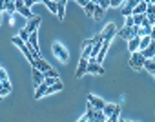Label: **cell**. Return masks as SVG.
I'll use <instances>...</instances> for the list:
<instances>
[{"mask_svg": "<svg viewBox=\"0 0 155 122\" xmlns=\"http://www.w3.org/2000/svg\"><path fill=\"white\" fill-rule=\"evenodd\" d=\"M64 13H66V4H57V17L60 20H64Z\"/></svg>", "mask_w": 155, "mask_h": 122, "instance_id": "f1b7e54d", "label": "cell"}, {"mask_svg": "<svg viewBox=\"0 0 155 122\" xmlns=\"http://www.w3.org/2000/svg\"><path fill=\"white\" fill-rule=\"evenodd\" d=\"M153 26H155V22H153Z\"/></svg>", "mask_w": 155, "mask_h": 122, "instance_id": "c3c4849f", "label": "cell"}, {"mask_svg": "<svg viewBox=\"0 0 155 122\" xmlns=\"http://www.w3.org/2000/svg\"><path fill=\"white\" fill-rule=\"evenodd\" d=\"M51 51H53V55L60 60V62H68V60H69V53H68V49L60 44V42H55L53 46H51Z\"/></svg>", "mask_w": 155, "mask_h": 122, "instance_id": "7a4b0ae2", "label": "cell"}, {"mask_svg": "<svg viewBox=\"0 0 155 122\" xmlns=\"http://www.w3.org/2000/svg\"><path fill=\"white\" fill-rule=\"evenodd\" d=\"M88 102H90L95 109H102V108H104V104H106L102 98H99V97H95V95H91V93L88 95Z\"/></svg>", "mask_w": 155, "mask_h": 122, "instance_id": "52a82bcc", "label": "cell"}, {"mask_svg": "<svg viewBox=\"0 0 155 122\" xmlns=\"http://www.w3.org/2000/svg\"><path fill=\"white\" fill-rule=\"evenodd\" d=\"M104 13H106V9L95 4V11H93V18H95V20H101V18L104 17Z\"/></svg>", "mask_w": 155, "mask_h": 122, "instance_id": "44dd1931", "label": "cell"}, {"mask_svg": "<svg viewBox=\"0 0 155 122\" xmlns=\"http://www.w3.org/2000/svg\"><path fill=\"white\" fill-rule=\"evenodd\" d=\"M91 2L97 4V6H101V8H104V9L110 8V0H91Z\"/></svg>", "mask_w": 155, "mask_h": 122, "instance_id": "1f68e13d", "label": "cell"}, {"mask_svg": "<svg viewBox=\"0 0 155 122\" xmlns=\"http://www.w3.org/2000/svg\"><path fill=\"white\" fill-rule=\"evenodd\" d=\"M130 15H133V9L128 6H122V17H130Z\"/></svg>", "mask_w": 155, "mask_h": 122, "instance_id": "e575fe53", "label": "cell"}, {"mask_svg": "<svg viewBox=\"0 0 155 122\" xmlns=\"http://www.w3.org/2000/svg\"><path fill=\"white\" fill-rule=\"evenodd\" d=\"M115 108H117V104H108V102H106V104H104V108H102V111H104V115H106V117H110V115L115 111Z\"/></svg>", "mask_w": 155, "mask_h": 122, "instance_id": "4316f807", "label": "cell"}, {"mask_svg": "<svg viewBox=\"0 0 155 122\" xmlns=\"http://www.w3.org/2000/svg\"><path fill=\"white\" fill-rule=\"evenodd\" d=\"M150 2H151V4H155V0H150Z\"/></svg>", "mask_w": 155, "mask_h": 122, "instance_id": "7bdbcfd3", "label": "cell"}, {"mask_svg": "<svg viewBox=\"0 0 155 122\" xmlns=\"http://www.w3.org/2000/svg\"><path fill=\"white\" fill-rule=\"evenodd\" d=\"M108 120V117L104 115V111L102 109H97L95 111V117H93V122H106Z\"/></svg>", "mask_w": 155, "mask_h": 122, "instance_id": "603a6c76", "label": "cell"}, {"mask_svg": "<svg viewBox=\"0 0 155 122\" xmlns=\"http://www.w3.org/2000/svg\"><path fill=\"white\" fill-rule=\"evenodd\" d=\"M153 58H155V55H153Z\"/></svg>", "mask_w": 155, "mask_h": 122, "instance_id": "7dc6e473", "label": "cell"}, {"mask_svg": "<svg viewBox=\"0 0 155 122\" xmlns=\"http://www.w3.org/2000/svg\"><path fill=\"white\" fill-rule=\"evenodd\" d=\"M88 73H91V75H104V68H102V64L95 62V58H88Z\"/></svg>", "mask_w": 155, "mask_h": 122, "instance_id": "277c9868", "label": "cell"}, {"mask_svg": "<svg viewBox=\"0 0 155 122\" xmlns=\"http://www.w3.org/2000/svg\"><path fill=\"white\" fill-rule=\"evenodd\" d=\"M0 82H2L6 88H11V82H9V79H8V73H6L2 68H0Z\"/></svg>", "mask_w": 155, "mask_h": 122, "instance_id": "d4e9b609", "label": "cell"}, {"mask_svg": "<svg viewBox=\"0 0 155 122\" xmlns=\"http://www.w3.org/2000/svg\"><path fill=\"white\" fill-rule=\"evenodd\" d=\"M91 42H93V44H95V42H104V38H102V35L99 33V35H95V37L91 38Z\"/></svg>", "mask_w": 155, "mask_h": 122, "instance_id": "74e56055", "label": "cell"}, {"mask_svg": "<svg viewBox=\"0 0 155 122\" xmlns=\"http://www.w3.org/2000/svg\"><path fill=\"white\" fill-rule=\"evenodd\" d=\"M117 31H119V29H117V26H115L113 22H110V24H106V26H104V29L101 31V35H102V38H104V40H110V42H111V40H113V37L117 35Z\"/></svg>", "mask_w": 155, "mask_h": 122, "instance_id": "3957f363", "label": "cell"}, {"mask_svg": "<svg viewBox=\"0 0 155 122\" xmlns=\"http://www.w3.org/2000/svg\"><path fill=\"white\" fill-rule=\"evenodd\" d=\"M31 77H33L35 86H38V84L44 82V73H42L40 69H37V68H31Z\"/></svg>", "mask_w": 155, "mask_h": 122, "instance_id": "9c48e42d", "label": "cell"}, {"mask_svg": "<svg viewBox=\"0 0 155 122\" xmlns=\"http://www.w3.org/2000/svg\"><path fill=\"white\" fill-rule=\"evenodd\" d=\"M33 68H37V69H40V71L44 73V71H48V69H49L51 66H49V64L46 62V60H44L42 56H38V58H35V66H33Z\"/></svg>", "mask_w": 155, "mask_h": 122, "instance_id": "30bf717a", "label": "cell"}, {"mask_svg": "<svg viewBox=\"0 0 155 122\" xmlns=\"http://www.w3.org/2000/svg\"><path fill=\"white\" fill-rule=\"evenodd\" d=\"M0 98H2V95H0Z\"/></svg>", "mask_w": 155, "mask_h": 122, "instance_id": "bcb514c9", "label": "cell"}, {"mask_svg": "<svg viewBox=\"0 0 155 122\" xmlns=\"http://www.w3.org/2000/svg\"><path fill=\"white\" fill-rule=\"evenodd\" d=\"M46 89H48V84H46V82H42V84H38V86H37V91H35V98L38 100V98H42V97H46Z\"/></svg>", "mask_w": 155, "mask_h": 122, "instance_id": "2e32d148", "label": "cell"}, {"mask_svg": "<svg viewBox=\"0 0 155 122\" xmlns=\"http://www.w3.org/2000/svg\"><path fill=\"white\" fill-rule=\"evenodd\" d=\"M44 77H55V79H60V75H58V71H55L53 68H49L48 71H44Z\"/></svg>", "mask_w": 155, "mask_h": 122, "instance_id": "d6a6232c", "label": "cell"}, {"mask_svg": "<svg viewBox=\"0 0 155 122\" xmlns=\"http://www.w3.org/2000/svg\"><path fill=\"white\" fill-rule=\"evenodd\" d=\"M42 4H44L51 13H55V15H57V0H44Z\"/></svg>", "mask_w": 155, "mask_h": 122, "instance_id": "d6986e66", "label": "cell"}, {"mask_svg": "<svg viewBox=\"0 0 155 122\" xmlns=\"http://www.w3.org/2000/svg\"><path fill=\"white\" fill-rule=\"evenodd\" d=\"M18 37H20V38H22V40H24V42H26V40H28V38H29V31H28V29H26V27H24V29H22V31H20V35H18Z\"/></svg>", "mask_w": 155, "mask_h": 122, "instance_id": "d590c367", "label": "cell"}, {"mask_svg": "<svg viewBox=\"0 0 155 122\" xmlns=\"http://www.w3.org/2000/svg\"><path fill=\"white\" fill-rule=\"evenodd\" d=\"M17 13H20L22 17H26V18H31L33 17V13H31V8H28V6H22V8H18L17 9Z\"/></svg>", "mask_w": 155, "mask_h": 122, "instance_id": "ffe728a7", "label": "cell"}, {"mask_svg": "<svg viewBox=\"0 0 155 122\" xmlns=\"http://www.w3.org/2000/svg\"><path fill=\"white\" fill-rule=\"evenodd\" d=\"M124 26H128V27H131V26H133V15L126 17V22H124Z\"/></svg>", "mask_w": 155, "mask_h": 122, "instance_id": "8d00e7d4", "label": "cell"}, {"mask_svg": "<svg viewBox=\"0 0 155 122\" xmlns=\"http://www.w3.org/2000/svg\"><path fill=\"white\" fill-rule=\"evenodd\" d=\"M62 88H64V84H62V82H60V79H58L55 84L48 86V89H46V95H53V93H58V91H62Z\"/></svg>", "mask_w": 155, "mask_h": 122, "instance_id": "7c38bea8", "label": "cell"}, {"mask_svg": "<svg viewBox=\"0 0 155 122\" xmlns=\"http://www.w3.org/2000/svg\"><path fill=\"white\" fill-rule=\"evenodd\" d=\"M0 24H2V11H0Z\"/></svg>", "mask_w": 155, "mask_h": 122, "instance_id": "b9f144b4", "label": "cell"}, {"mask_svg": "<svg viewBox=\"0 0 155 122\" xmlns=\"http://www.w3.org/2000/svg\"><path fill=\"white\" fill-rule=\"evenodd\" d=\"M146 8H148L146 2H139V4L133 8V15H137V13H144V15H146Z\"/></svg>", "mask_w": 155, "mask_h": 122, "instance_id": "484cf974", "label": "cell"}, {"mask_svg": "<svg viewBox=\"0 0 155 122\" xmlns=\"http://www.w3.org/2000/svg\"><path fill=\"white\" fill-rule=\"evenodd\" d=\"M139 2H146V4H150V0H139Z\"/></svg>", "mask_w": 155, "mask_h": 122, "instance_id": "60d3db41", "label": "cell"}, {"mask_svg": "<svg viewBox=\"0 0 155 122\" xmlns=\"http://www.w3.org/2000/svg\"><path fill=\"white\" fill-rule=\"evenodd\" d=\"M95 108L88 102V111H86V115L84 117H81V122H86V120H90V122H93V117H95Z\"/></svg>", "mask_w": 155, "mask_h": 122, "instance_id": "4fadbf2b", "label": "cell"}, {"mask_svg": "<svg viewBox=\"0 0 155 122\" xmlns=\"http://www.w3.org/2000/svg\"><path fill=\"white\" fill-rule=\"evenodd\" d=\"M146 17H148V20L153 24L155 22V4H148V8H146Z\"/></svg>", "mask_w": 155, "mask_h": 122, "instance_id": "e0dca14e", "label": "cell"}, {"mask_svg": "<svg viewBox=\"0 0 155 122\" xmlns=\"http://www.w3.org/2000/svg\"><path fill=\"white\" fill-rule=\"evenodd\" d=\"M91 47H93V42H91V38H88V40H84L82 42V58H90V55H91Z\"/></svg>", "mask_w": 155, "mask_h": 122, "instance_id": "ba28073f", "label": "cell"}, {"mask_svg": "<svg viewBox=\"0 0 155 122\" xmlns=\"http://www.w3.org/2000/svg\"><path fill=\"white\" fill-rule=\"evenodd\" d=\"M75 2L79 4V6H82V8H84V6H86L88 2H91V0H75Z\"/></svg>", "mask_w": 155, "mask_h": 122, "instance_id": "f35d334b", "label": "cell"}, {"mask_svg": "<svg viewBox=\"0 0 155 122\" xmlns=\"http://www.w3.org/2000/svg\"><path fill=\"white\" fill-rule=\"evenodd\" d=\"M93 11H95V4H93V2H88V4L84 6V13L93 18Z\"/></svg>", "mask_w": 155, "mask_h": 122, "instance_id": "83f0119b", "label": "cell"}, {"mask_svg": "<svg viewBox=\"0 0 155 122\" xmlns=\"http://www.w3.org/2000/svg\"><path fill=\"white\" fill-rule=\"evenodd\" d=\"M142 69H146V71H150V73H155V58H146Z\"/></svg>", "mask_w": 155, "mask_h": 122, "instance_id": "ac0fdd59", "label": "cell"}, {"mask_svg": "<svg viewBox=\"0 0 155 122\" xmlns=\"http://www.w3.org/2000/svg\"><path fill=\"white\" fill-rule=\"evenodd\" d=\"M151 75H153V79H155V73H151Z\"/></svg>", "mask_w": 155, "mask_h": 122, "instance_id": "ee69618b", "label": "cell"}, {"mask_svg": "<svg viewBox=\"0 0 155 122\" xmlns=\"http://www.w3.org/2000/svg\"><path fill=\"white\" fill-rule=\"evenodd\" d=\"M68 0H57V4H66Z\"/></svg>", "mask_w": 155, "mask_h": 122, "instance_id": "ab89813d", "label": "cell"}, {"mask_svg": "<svg viewBox=\"0 0 155 122\" xmlns=\"http://www.w3.org/2000/svg\"><path fill=\"white\" fill-rule=\"evenodd\" d=\"M144 60H146V56L142 55V51H133L131 58H130V68L133 71H140L142 66H144Z\"/></svg>", "mask_w": 155, "mask_h": 122, "instance_id": "6da1fadb", "label": "cell"}, {"mask_svg": "<svg viewBox=\"0 0 155 122\" xmlns=\"http://www.w3.org/2000/svg\"><path fill=\"white\" fill-rule=\"evenodd\" d=\"M119 118H120V106L117 104V108H115V111H113V113H111V115L108 117V122H117Z\"/></svg>", "mask_w": 155, "mask_h": 122, "instance_id": "cb8c5ba5", "label": "cell"}, {"mask_svg": "<svg viewBox=\"0 0 155 122\" xmlns=\"http://www.w3.org/2000/svg\"><path fill=\"white\" fill-rule=\"evenodd\" d=\"M13 2H17V0H13Z\"/></svg>", "mask_w": 155, "mask_h": 122, "instance_id": "f6af8a7d", "label": "cell"}, {"mask_svg": "<svg viewBox=\"0 0 155 122\" xmlns=\"http://www.w3.org/2000/svg\"><path fill=\"white\" fill-rule=\"evenodd\" d=\"M150 42H151V37H150V35H146V37H140V42H139V51L146 49Z\"/></svg>", "mask_w": 155, "mask_h": 122, "instance_id": "7402d4cb", "label": "cell"}, {"mask_svg": "<svg viewBox=\"0 0 155 122\" xmlns=\"http://www.w3.org/2000/svg\"><path fill=\"white\" fill-rule=\"evenodd\" d=\"M40 22H42V18H40L38 15H33L31 18H28V24H26V29H28L29 33H33V31H37V29H38V26H40Z\"/></svg>", "mask_w": 155, "mask_h": 122, "instance_id": "8992f818", "label": "cell"}, {"mask_svg": "<svg viewBox=\"0 0 155 122\" xmlns=\"http://www.w3.org/2000/svg\"><path fill=\"white\" fill-rule=\"evenodd\" d=\"M86 73H88V58H82L81 56L79 66H77V71H75V79H82Z\"/></svg>", "mask_w": 155, "mask_h": 122, "instance_id": "5b68a950", "label": "cell"}, {"mask_svg": "<svg viewBox=\"0 0 155 122\" xmlns=\"http://www.w3.org/2000/svg\"><path fill=\"white\" fill-rule=\"evenodd\" d=\"M126 0H110V8H120Z\"/></svg>", "mask_w": 155, "mask_h": 122, "instance_id": "836d02e7", "label": "cell"}, {"mask_svg": "<svg viewBox=\"0 0 155 122\" xmlns=\"http://www.w3.org/2000/svg\"><path fill=\"white\" fill-rule=\"evenodd\" d=\"M144 18H146L144 13H137V15H133V26H140Z\"/></svg>", "mask_w": 155, "mask_h": 122, "instance_id": "f546056e", "label": "cell"}, {"mask_svg": "<svg viewBox=\"0 0 155 122\" xmlns=\"http://www.w3.org/2000/svg\"><path fill=\"white\" fill-rule=\"evenodd\" d=\"M117 35H119L120 38H124V40H130L131 37H137V35H133L131 27H128V26H124L122 29H119V31H117Z\"/></svg>", "mask_w": 155, "mask_h": 122, "instance_id": "8fae6325", "label": "cell"}, {"mask_svg": "<svg viewBox=\"0 0 155 122\" xmlns=\"http://www.w3.org/2000/svg\"><path fill=\"white\" fill-rule=\"evenodd\" d=\"M139 42H140V37H131L128 40V49L133 53V51H139Z\"/></svg>", "mask_w": 155, "mask_h": 122, "instance_id": "5bb4252c", "label": "cell"}, {"mask_svg": "<svg viewBox=\"0 0 155 122\" xmlns=\"http://www.w3.org/2000/svg\"><path fill=\"white\" fill-rule=\"evenodd\" d=\"M142 55H144L146 58H153V55H155V40H151V42L148 44V47L142 49Z\"/></svg>", "mask_w": 155, "mask_h": 122, "instance_id": "9a60e30c", "label": "cell"}, {"mask_svg": "<svg viewBox=\"0 0 155 122\" xmlns=\"http://www.w3.org/2000/svg\"><path fill=\"white\" fill-rule=\"evenodd\" d=\"M6 13H17V4L13 2V0H9V2L6 4V9H4Z\"/></svg>", "mask_w": 155, "mask_h": 122, "instance_id": "4dcf8cb0", "label": "cell"}]
</instances>
